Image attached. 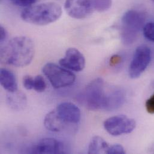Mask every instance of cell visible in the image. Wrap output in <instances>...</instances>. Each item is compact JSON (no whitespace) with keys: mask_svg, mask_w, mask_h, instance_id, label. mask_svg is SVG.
Returning <instances> with one entry per match:
<instances>
[{"mask_svg":"<svg viewBox=\"0 0 154 154\" xmlns=\"http://www.w3.org/2000/svg\"><path fill=\"white\" fill-rule=\"evenodd\" d=\"M32 40L26 36H18L10 40L1 50V61L17 67L29 65L34 56Z\"/></svg>","mask_w":154,"mask_h":154,"instance_id":"6da1fadb","label":"cell"},{"mask_svg":"<svg viewBox=\"0 0 154 154\" xmlns=\"http://www.w3.org/2000/svg\"><path fill=\"white\" fill-rule=\"evenodd\" d=\"M62 13V7L58 4L46 2L25 8L20 16L28 23L42 26L56 22L60 18Z\"/></svg>","mask_w":154,"mask_h":154,"instance_id":"7a4b0ae2","label":"cell"},{"mask_svg":"<svg viewBox=\"0 0 154 154\" xmlns=\"http://www.w3.org/2000/svg\"><path fill=\"white\" fill-rule=\"evenodd\" d=\"M146 15L143 12L130 10L126 11L121 19V38L126 45L133 44L140 30L143 28Z\"/></svg>","mask_w":154,"mask_h":154,"instance_id":"3957f363","label":"cell"},{"mask_svg":"<svg viewBox=\"0 0 154 154\" xmlns=\"http://www.w3.org/2000/svg\"><path fill=\"white\" fill-rule=\"evenodd\" d=\"M106 93L104 80L97 78L86 86L79 95V100L89 110L103 109Z\"/></svg>","mask_w":154,"mask_h":154,"instance_id":"277c9868","label":"cell"},{"mask_svg":"<svg viewBox=\"0 0 154 154\" xmlns=\"http://www.w3.org/2000/svg\"><path fill=\"white\" fill-rule=\"evenodd\" d=\"M43 72L52 86L60 89L72 85L76 80L75 75L64 67L54 63H48L43 68Z\"/></svg>","mask_w":154,"mask_h":154,"instance_id":"5b68a950","label":"cell"},{"mask_svg":"<svg viewBox=\"0 0 154 154\" xmlns=\"http://www.w3.org/2000/svg\"><path fill=\"white\" fill-rule=\"evenodd\" d=\"M151 60V51L146 45L139 46L135 51L129 67V76L136 79L141 76Z\"/></svg>","mask_w":154,"mask_h":154,"instance_id":"8992f818","label":"cell"},{"mask_svg":"<svg viewBox=\"0 0 154 154\" xmlns=\"http://www.w3.org/2000/svg\"><path fill=\"white\" fill-rule=\"evenodd\" d=\"M136 121L124 115L113 116L106 119L104 127L108 133L114 136L131 133L136 128Z\"/></svg>","mask_w":154,"mask_h":154,"instance_id":"52a82bcc","label":"cell"},{"mask_svg":"<svg viewBox=\"0 0 154 154\" xmlns=\"http://www.w3.org/2000/svg\"><path fill=\"white\" fill-rule=\"evenodd\" d=\"M64 8L72 18L82 19L94 11L92 0H66Z\"/></svg>","mask_w":154,"mask_h":154,"instance_id":"ba28073f","label":"cell"},{"mask_svg":"<svg viewBox=\"0 0 154 154\" xmlns=\"http://www.w3.org/2000/svg\"><path fill=\"white\" fill-rule=\"evenodd\" d=\"M59 63L66 69L79 72L85 67V59L78 49L70 48L67 50L64 57L60 60Z\"/></svg>","mask_w":154,"mask_h":154,"instance_id":"9c48e42d","label":"cell"},{"mask_svg":"<svg viewBox=\"0 0 154 154\" xmlns=\"http://www.w3.org/2000/svg\"><path fill=\"white\" fill-rule=\"evenodd\" d=\"M55 110L59 118L65 124H77L80 120V110L72 103H62L57 106Z\"/></svg>","mask_w":154,"mask_h":154,"instance_id":"30bf717a","label":"cell"},{"mask_svg":"<svg viewBox=\"0 0 154 154\" xmlns=\"http://www.w3.org/2000/svg\"><path fill=\"white\" fill-rule=\"evenodd\" d=\"M32 154H64V145L60 141L52 138L40 140L31 149Z\"/></svg>","mask_w":154,"mask_h":154,"instance_id":"8fae6325","label":"cell"},{"mask_svg":"<svg viewBox=\"0 0 154 154\" xmlns=\"http://www.w3.org/2000/svg\"><path fill=\"white\" fill-rule=\"evenodd\" d=\"M125 101V92L119 88L113 89L106 93L103 110L113 111L121 107Z\"/></svg>","mask_w":154,"mask_h":154,"instance_id":"7c38bea8","label":"cell"},{"mask_svg":"<svg viewBox=\"0 0 154 154\" xmlns=\"http://www.w3.org/2000/svg\"><path fill=\"white\" fill-rule=\"evenodd\" d=\"M44 125L46 128L51 131L60 132L64 129L66 124L59 118L56 110H54L46 115Z\"/></svg>","mask_w":154,"mask_h":154,"instance_id":"4fadbf2b","label":"cell"},{"mask_svg":"<svg viewBox=\"0 0 154 154\" xmlns=\"http://www.w3.org/2000/svg\"><path fill=\"white\" fill-rule=\"evenodd\" d=\"M7 103L8 106L14 110L24 109L26 105L27 100L25 95L17 91L10 92L7 96Z\"/></svg>","mask_w":154,"mask_h":154,"instance_id":"5bb4252c","label":"cell"},{"mask_svg":"<svg viewBox=\"0 0 154 154\" xmlns=\"http://www.w3.org/2000/svg\"><path fill=\"white\" fill-rule=\"evenodd\" d=\"M0 82L1 86L9 92H13L17 90L16 77L13 72L7 69H1Z\"/></svg>","mask_w":154,"mask_h":154,"instance_id":"9a60e30c","label":"cell"},{"mask_svg":"<svg viewBox=\"0 0 154 154\" xmlns=\"http://www.w3.org/2000/svg\"><path fill=\"white\" fill-rule=\"evenodd\" d=\"M109 147V144L103 138L95 136L91 139L89 145L88 154H100L103 152L106 153Z\"/></svg>","mask_w":154,"mask_h":154,"instance_id":"2e32d148","label":"cell"},{"mask_svg":"<svg viewBox=\"0 0 154 154\" xmlns=\"http://www.w3.org/2000/svg\"><path fill=\"white\" fill-rule=\"evenodd\" d=\"M92 3L94 10L103 12L111 7L112 0H92Z\"/></svg>","mask_w":154,"mask_h":154,"instance_id":"e0dca14e","label":"cell"},{"mask_svg":"<svg viewBox=\"0 0 154 154\" xmlns=\"http://www.w3.org/2000/svg\"><path fill=\"white\" fill-rule=\"evenodd\" d=\"M46 88V83L44 78L40 75H38L34 78L33 89L37 92H43Z\"/></svg>","mask_w":154,"mask_h":154,"instance_id":"ac0fdd59","label":"cell"},{"mask_svg":"<svg viewBox=\"0 0 154 154\" xmlns=\"http://www.w3.org/2000/svg\"><path fill=\"white\" fill-rule=\"evenodd\" d=\"M143 35L148 40L154 42V22H149L145 25L143 28Z\"/></svg>","mask_w":154,"mask_h":154,"instance_id":"d6986e66","label":"cell"},{"mask_svg":"<svg viewBox=\"0 0 154 154\" xmlns=\"http://www.w3.org/2000/svg\"><path fill=\"white\" fill-rule=\"evenodd\" d=\"M106 153L108 154H125V151L122 145H114L111 146H109Z\"/></svg>","mask_w":154,"mask_h":154,"instance_id":"ffe728a7","label":"cell"},{"mask_svg":"<svg viewBox=\"0 0 154 154\" xmlns=\"http://www.w3.org/2000/svg\"><path fill=\"white\" fill-rule=\"evenodd\" d=\"M37 1L38 0H11L14 5L25 8L34 5Z\"/></svg>","mask_w":154,"mask_h":154,"instance_id":"44dd1931","label":"cell"},{"mask_svg":"<svg viewBox=\"0 0 154 154\" xmlns=\"http://www.w3.org/2000/svg\"><path fill=\"white\" fill-rule=\"evenodd\" d=\"M23 85L27 90L33 89L34 78L31 76H25L23 78Z\"/></svg>","mask_w":154,"mask_h":154,"instance_id":"7402d4cb","label":"cell"},{"mask_svg":"<svg viewBox=\"0 0 154 154\" xmlns=\"http://www.w3.org/2000/svg\"><path fill=\"white\" fill-rule=\"evenodd\" d=\"M145 107L147 112L151 114L154 113V94L147 100L145 103Z\"/></svg>","mask_w":154,"mask_h":154,"instance_id":"603a6c76","label":"cell"},{"mask_svg":"<svg viewBox=\"0 0 154 154\" xmlns=\"http://www.w3.org/2000/svg\"><path fill=\"white\" fill-rule=\"evenodd\" d=\"M8 33L6 29L2 26H0V42L2 44L7 38Z\"/></svg>","mask_w":154,"mask_h":154,"instance_id":"cb8c5ba5","label":"cell"},{"mask_svg":"<svg viewBox=\"0 0 154 154\" xmlns=\"http://www.w3.org/2000/svg\"><path fill=\"white\" fill-rule=\"evenodd\" d=\"M119 61H120V57L117 56V55H116L115 57H113L111 58L110 63H111V64H115L116 63H119Z\"/></svg>","mask_w":154,"mask_h":154,"instance_id":"d4e9b609","label":"cell"},{"mask_svg":"<svg viewBox=\"0 0 154 154\" xmlns=\"http://www.w3.org/2000/svg\"><path fill=\"white\" fill-rule=\"evenodd\" d=\"M152 1H154V0H152Z\"/></svg>","mask_w":154,"mask_h":154,"instance_id":"484cf974","label":"cell"}]
</instances>
